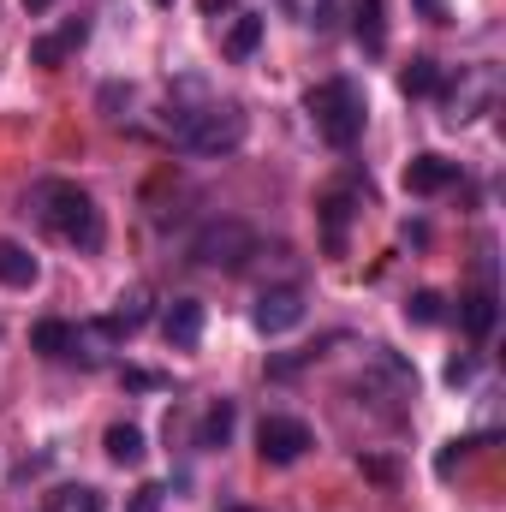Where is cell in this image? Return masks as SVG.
<instances>
[{
    "label": "cell",
    "instance_id": "277c9868",
    "mask_svg": "<svg viewBox=\"0 0 506 512\" xmlns=\"http://www.w3.org/2000/svg\"><path fill=\"white\" fill-rule=\"evenodd\" d=\"M256 251V233L245 221H209L197 239H191V256L203 262V268H245Z\"/></svg>",
    "mask_w": 506,
    "mask_h": 512
},
{
    "label": "cell",
    "instance_id": "2e32d148",
    "mask_svg": "<svg viewBox=\"0 0 506 512\" xmlns=\"http://www.w3.org/2000/svg\"><path fill=\"white\" fill-rule=\"evenodd\" d=\"M459 322H465V334H471V340H483V334L495 328V286H477V292L465 298Z\"/></svg>",
    "mask_w": 506,
    "mask_h": 512
},
{
    "label": "cell",
    "instance_id": "cb8c5ba5",
    "mask_svg": "<svg viewBox=\"0 0 506 512\" xmlns=\"http://www.w3.org/2000/svg\"><path fill=\"white\" fill-rule=\"evenodd\" d=\"M423 12H429L435 24H447V6H441V0H423Z\"/></svg>",
    "mask_w": 506,
    "mask_h": 512
},
{
    "label": "cell",
    "instance_id": "8992f818",
    "mask_svg": "<svg viewBox=\"0 0 506 512\" xmlns=\"http://www.w3.org/2000/svg\"><path fill=\"white\" fill-rule=\"evenodd\" d=\"M441 102H447V120H453V126L477 120V114L495 102V72H489V66H465L459 84H453V78L441 84Z\"/></svg>",
    "mask_w": 506,
    "mask_h": 512
},
{
    "label": "cell",
    "instance_id": "7402d4cb",
    "mask_svg": "<svg viewBox=\"0 0 506 512\" xmlns=\"http://www.w3.org/2000/svg\"><path fill=\"white\" fill-rule=\"evenodd\" d=\"M161 495H167L161 483H143V489L131 495V512H161Z\"/></svg>",
    "mask_w": 506,
    "mask_h": 512
},
{
    "label": "cell",
    "instance_id": "d4e9b609",
    "mask_svg": "<svg viewBox=\"0 0 506 512\" xmlns=\"http://www.w3.org/2000/svg\"><path fill=\"white\" fill-rule=\"evenodd\" d=\"M48 6H54V0H24V12H30V18H36V12H48Z\"/></svg>",
    "mask_w": 506,
    "mask_h": 512
},
{
    "label": "cell",
    "instance_id": "4fadbf2b",
    "mask_svg": "<svg viewBox=\"0 0 506 512\" xmlns=\"http://www.w3.org/2000/svg\"><path fill=\"white\" fill-rule=\"evenodd\" d=\"M352 36H358L364 54H381L387 48V12H381V0H358L352 6Z\"/></svg>",
    "mask_w": 506,
    "mask_h": 512
},
{
    "label": "cell",
    "instance_id": "3957f363",
    "mask_svg": "<svg viewBox=\"0 0 506 512\" xmlns=\"http://www.w3.org/2000/svg\"><path fill=\"white\" fill-rule=\"evenodd\" d=\"M310 120H316V131H322L328 149H352V143L364 137V120H370L364 90H358L352 78H328V84H316V90H310Z\"/></svg>",
    "mask_w": 506,
    "mask_h": 512
},
{
    "label": "cell",
    "instance_id": "30bf717a",
    "mask_svg": "<svg viewBox=\"0 0 506 512\" xmlns=\"http://www.w3.org/2000/svg\"><path fill=\"white\" fill-rule=\"evenodd\" d=\"M30 352H42V358H54V364H72V358H84V334H78L72 322L48 316V322L30 328Z\"/></svg>",
    "mask_w": 506,
    "mask_h": 512
},
{
    "label": "cell",
    "instance_id": "52a82bcc",
    "mask_svg": "<svg viewBox=\"0 0 506 512\" xmlns=\"http://www.w3.org/2000/svg\"><path fill=\"white\" fill-rule=\"evenodd\" d=\"M256 334H292L298 322H304V292L298 286H268V292H256V310H251Z\"/></svg>",
    "mask_w": 506,
    "mask_h": 512
},
{
    "label": "cell",
    "instance_id": "603a6c76",
    "mask_svg": "<svg viewBox=\"0 0 506 512\" xmlns=\"http://www.w3.org/2000/svg\"><path fill=\"white\" fill-rule=\"evenodd\" d=\"M471 370H477L471 358H453V364H447V382H453V387H459V382H471Z\"/></svg>",
    "mask_w": 506,
    "mask_h": 512
},
{
    "label": "cell",
    "instance_id": "ac0fdd59",
    "mask_svg": "<svg viewBox=\"0 0 506 512\" xmlns=\"http://www.w3.org/2000/svg\"><path fill=\"white\" fill-rule=\"evenodd\" d=\"M108 459H114V465H137V459H143V429H137V423H114V429H108Z\"/></svg>",
    "mask_w": 506,
    "mask_h": 512
},
{
    "label": "cell",
    "instance_id": "7c38bea8",
    "mask_svg": "<svg viewBox=\"0 0 506 512\" xmlns=\"http://www.w3.org/2000/svg\"><path fill=\"white\" fill-rule=\"evenodd\" d=\"M42 280V262L24 251L18 239H0V286H12V292H30Z\"/></svg>",
    "mask_w": 506,
    "mask_h": 512
},
{
    "label": "cell",
    "instance_id": "e0dca14e",
    "mask_svg": "<svg viewBox=\"0 0 506 512\" xmlns=\"http://www.w3.org/2000/svg\"><path fill=\"white\" fill-rule=\"evenodd\" d=\"M256 48H262V18L256 12H239L233 30H227V60H251Z\"/></svg>",
    "mask_w": 506,
    "mask_h": 512
},
{
    "label": "cell",
    "instance_id": "d6986e66",
    "mask_svg": "<svg viewBox=\"0 0 506 512\" xmlns=\"http://www.w3.org/2000/svg\"><path fill=\"white\" fill-rule=\"evenodd\" d=\"M143 304H149V292H126V298H120V310H114L102 328H108V334H137V328H143V316H149Z\"/></svg>",
    "mask_w": 506,
    "mask_h": 512
},
{
    "label": "cell",
    "instance_id": "5bb4252c",
    "mask_svg": "<svg viewBox=\"0 0 506 512\" xmlns=\"http://www.w3.org/2000/svg\"><path fill=\"white\" fill-rule=\"evenodd\" d=\"M441 84H447V66L429 60V54H417V60L399 72V90H405V96H441Z\"/></svg>",
    "mask_w": 506,
    "mask_h": 512
},
{
    "label": "cell",
    "instance_id": "9a60e30c",
    "mask_svg": "<svg viewBox=\"0 0 506 512\" xmlns=\"http://www.w3.org/2000/svg\"><path fill=\"white\" fill-rule=\"evenodd\" d=\"M233 423H239V411H233V399H215V405H209V417H203V429H197V447H209V453H221V447L233 441Z\"/></svg>",
    "mask_w": 506,
    "mask_h": 512
},
{
    "label": "cell",
    "instance_id": "6da1fadb",
    "mask_svg": "<svg viewBox=\"0 0 506 512\" xmlns=\"http://www.w3.org/2000/svg\"><path fill=\"white\" fill-rule=\"evenodd\" d=\"M30 215L60 245H78V251H96L102 245V209H96V197L78 179H36L30 185Z\"/></svg>",
    "mask_w": 506,
    "mask_h": 512
},
{
    "label": "cell",
    "instance_id": "44dd1931",
    "mask_svg": "<svg viewBox=\"0 0 506 512\" xmlns=\"http://www.w3.org/2000/svg\"><path fill=\"white\" fill-rule=\"evenodd\" d=\"M405 316H411V322H423V328H429V322H441V298H435V292H417V298H411V304H405Z\"/></svg>",
    "mask_w": 506,
    "mask_h": 512
},
{
    "label": "cell",
    "instance_id": "9c48e42d",
    "mask_svg": "<svg viewBox=\"0 0 506 512\" xmlns=\"http://www.w3.org/2000/svg\"><path fill=\"white\" fill-rule=\"evenodd\" d=\"M84 42H90V24H84V18H66L60 30H48V36L30 42V66H60V60H72Z\"/></svg>",
    "mask_w": 506,
    "mask_h": 512
},
{
    "label": "cell",
    "instance_id": "ba28073f",
    "mask_svg": "<svg viewBox=\"0 0 506 512\" xmlns=\"http://www.w3.org/2000/svg\"><path fill=\"white\" fill-rule=\"evenodd\" d=\"M453 179H459V167H453L447 155H435V149H423V155L405 161V191H411V197H441Z\"/></svg>",
    "mask_w": 506,
    "mask_h": 512
},
{
    "label": "cell",
    "instance_id": "5b68a950",
    "mask_svg": "<svg viewBox=\"0 0 506 512\" xmlns=\"http://www.w3.org/2000/svg\"><path fill=\"white\" fill-rule=\"evenodd\" d=\"M310 447H316V441H310V423H298V417H286V411H268V417L256 423V453H262L268 465H298Z\"/></svg>",
    "mask_w": 506,
    "mask_h": 512
},
{
    "label": "cell",
    "instance_id": "8fae6325",
    "mask_svg": "<svg viewBox=\"0 0 506 512\" xmlns=\"http://www.w3.org/2000/svg\"><path fill=\"white\" fill-rule=\"evenodd\" d=\"M161 334H167V346L191 352V346L203 340V304H197V298H173L167 316H161Z\"/></svg>",
    "mask_w": 506,
    "mask_h": 512
},
{
    "label": "cell",
    "instance_id": "7a4b0ae2",
    "mask_svg": "<svg viewBox=\"0 0 506 512\" xmlns=\"http://www.w3.org/2000/svg\"><path fill=\"white\" fill-rule=\"evenodd\" d=\"M167 131L191 149V155H233L245 143V108L239 102H203V108H173L167 102Z\"/></svg>",
    "mask_w": 506,
    "mask_h": 512
},
{
    "label": "cell",
    "instance_id": "484cf974",
    "mask_svg": "<svg viewBox=\"0 0 506 512\" xmlns=\"http://www.w3.org/2000/svg\"><path fill=\"white\" fill-rule=\"evenodd\" d=\"M155 6H173V0H155Z\"/></svg>",
    "mask_w": 506,
    "mask_h": 512
},
{
    "label": "cell",
    "instance_id": "ffe728a7",
    "mask_svg": "<svg viewBox=\"0 0 506 512\" xmlns=\"http://www.w3.org/2000/svg\"><path fill=\"white\" fill-rule=\"evenodd\" d=\"M280 12H286L292 24H304V30H310V24L322 30V24L334 18V0H280Z\"/></svg>",
    "mask_w": 506,
    "mask_h": 512
}]
</instances>
